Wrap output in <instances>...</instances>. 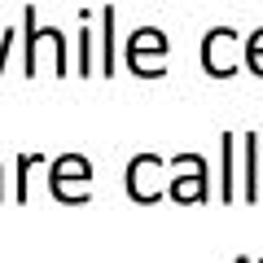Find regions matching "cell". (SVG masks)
<instances>
[{
    "instance_id": "6da1fadb",
    "label": "cell",
    "mask_w": 263,
    "mask_h": 263,
    "mask_svg": "<svg viewBox=\"0 0 263 263\" xmlns=\"http://www.w3.org/2000/svg\"><path fill=\"white\" fill-rule=\"evenodd\" d=\"M167 35L158 27H136L123 44V62L136 79H162L167 75Z\"/></svg>"
},
{
    "instance_id": "7a4b0ae2",
    "label": "cell",
    "mask_w": 263,
    "mask_h": 263,
    "mask_svg": "<svg viewBox=\"0 0 263 263\" xmlns=\"http://www.w3.org/2000/svg\"><path fill=\"white\" fill-rule=\"evenodd\" d=\"M88 180H92V162L84 154H62L48 167V189H53V197L66 202V206H84L88 202Z\"/></svg>"
},
{
    "instance_id": "3957f363",
    "label": "cell",
    "mask_w": 263,
    "mask_h": 263,
    "mask_svg": "<svg viewBox=\"0 0 263 263\" xmlns=\"http://www.w3.org/2000/svg\"><path fill=\"white\" fill-rule=\"evenodd\" d=\"M184 158V167H189V176L184 180H171L167 184V193L176 197V202H206L211 197V171H206V158L202 154H180Z\"/></svg>"
},
{
    "instance_id": "277c9868",
    "label": "cell",
    "mask_w": 263,
    "mask_h": 263,
    "mask_svg": "<svg viewBox=\"0 0 263 263\" xmlns=\"http://www.w3.org/2000/svg\"><path fill=\"white\" fill-rule=\"evenodd\" d=\"M237 40H241V35H237L233 27H211V35L202 40V70H206L211 79H228L237 70L233 57H224V48L237 44Z\"/></svg>"
},
{
    "instance_id": "5b68a950",
    "label": "cell",
    "mask_w": 263,
    "mask_h": 263,
    "mask_svg": "<svg viewBox=\"0 0 263 263\" xmlns=\"http://www.w3.org/2000/svg\"><path fill=\"white\" fill-rule=\"evenodd\" d=\"M158 167H162L158 154H136V158L127 162V197H132V202H141V206H154V202H158V193L145 189V176L158 171Z\"/></svg>"
},
{
    "instance_id": "8992f818",
    "label": "cell",
    "mask_w": 263,
    "mask_h": 263,
    "mask_svg": "<svg viewBox=\"0 0 263 263\" xmlns=\"http://www.w3.org/2000/svg\"><path fill=\"white\" fill-rule=\"evenodd\" d=\"M97 22H101V62H97V70H105V79L119 70V9L114 5H105L101 13H97Z\"/></svg>"
},
{
    "instance_id": "52a82bcc",
    "label": "cell",
    "mask_w": 263,
    "mask_h": 263,
    "mask_svg": "<svg viewBox=\"0 0 263 263\" xmlns=\"http://www.w3.org/2000/svg\"><path fill=\"white\" fill-rule=\"evenodd\" d=\"M233 149H237V136L224 132L219 136V202H233L237 197V162H233Z\"/></svg>"
},
{
    "instance_id": "ba28073f",
    "label": "cell",
    "mask_w": 263,
    "mask_h": 263,
    "mask_svg": "<svg viewBox=\"0 0 263 263\" xmlns=\"http://www.w3.org/2000/svg\"><path fill=\"white\" fill-rule=\"evenodd\" d=\"M44 40V27L35 22V5L22 9V48H27V79H35V44Z\"/></svg>"
},
{
    "instance_id": "9c48e42d",
    "label": "cell",
    "mask_w": 263,
    "mask_h": 263,
    "mask_svg": "<svg viewBox=\"0 0 263 263\" xmlns=\"http://www.w3.org/2000/svg\"><path fill=\"white\" fill-rule=\"evenodd\" d=\"M259 197V132H246V202Z\"/></svg>"
},
{
    "instance_id": "30bf717a",
    "label": "cell",
    "mask_w": 263,
    "mask_h": 263,
    "mask_svg": "<svg viewBox=\"0 0 263 263\" xmlns=\"http://www.w3.org/2000/svg\"><path fill=\"white\" fill-rule=\"evenodd\" d=\"M92 48H97V35H92V27H84V31H79V62H75L79 79L97 75V57H92Z\"/></svg>"
},
{
    "instance_id": "8fae6325",
    "label": "cell",
    "mask_w": 263,
    "mask_h": 263,
    "mask_svg": "<svg viewBox=\"0 0 263 263\" xmlns=\"http://www.w3.org/2000/svg\"><path fill=\"white\" fill-rule=\"evenodd\" d=\"M246 70L263 79V27L246 35Z\"/></svg>"
},
{
    "instance_id": "7c38bea8",
    "label": "cell",
    "mask_w": 263,
    "mask_h": 263,
    "mask_svg": "<svg viewBox=\"0 0 263 263\" xmlns=\"http://www.w3.org/2000/svg\"><path fill=\"white\" fill-rule=\"evenodd\" d=\"M31 167H40V154H35V158H31V154H22V158H18V193H13L18 202H27V197H31V189H27Z\"/></svg>"
},
{
    "instance_id": "4fadbf2b",
    "label": "cell",
    "mask_w": 263,
    "mask_h": 263,
    "mask_svg": "<svg viewBox=\"0 0 263 263\" xmlns=\"http://www.w3.org/2000/svg\"><path fill=\"white\" fill-rule=\"evenodd\" d=\"M18 31L22 27H5L0 31V75H5V62H9V48H13V40H18Z\"/></svg>"
},
{
    "instance_id": "5bb4252c",
    "label": "cell",
    "mask_w": 263,
    "mask_h": 263,
    "mask_svg": "<svg viewBox=\"0 0 263 263\" xmlns=\"http://www.w3.org/2000/svg\"><path fill=\"white\" fill-rule=\"evenodd\" d=\"M233 263H250V259H246V254H237V259H233Z\"/></svg>"
},
{
    "instance_id": "9a60e30c",
    "label": "cell",
    "mask_w": 263,
    "mask_h": 263,
    "mask_svg": "<svg viewBox=\"0 0 263 263\" xmlns=\"http://www.w3.org/2000/svg\"><path fill=\"white\" fill-rule=\"evenodd\" d=\"M0 197H5V180H0Z\"/></svg>"
}]
</instances>
